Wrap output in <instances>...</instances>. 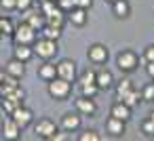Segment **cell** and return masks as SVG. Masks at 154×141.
I'll list each match as a JSON object with an SVG mask.
<instances>
[{"mask_svg": "<svg viewBox=\"0 0 154 141\" xmlns=\"http://www.w3.org/2000/svg\"><path fill=\"white\" fill-rule=\"evenodd\" d=\"M34 49V55H38L42 61H51L57 57L59 53V46H57V40H49V38H36V42L32 44Z\"/></svg>", "mask_w": 154, "mask_h": 141, "instance_id": "obj_1", "label": "cell"}, {"mask_svg": "<svg viewBox=\"0 0 154 141\" xmlns=\"http://www.w3.org/2000/svg\"><path fill=\"white\" fill-rule=\"evenodd\" d=\"M11 38H13V44H28V46H32L36 42V38H38V30H34L30 23L21 21L19 26H15Z\"/></svg>", "mask_w": 154, "mask_h": 141, "instance_id": "obj_2", "label": "cell"}, {"mask_svg": "<svg viewBox=\"0 0 154 141\" xmlns=\"http://www.w3.org/2000/svg\"><path fill=\"white\" fill-rule=\"evenodd\" d=\"M47 91H49L51 99H55V101H66V99L72 95V82H68V80L55 76L53 80H49Z\"/></svg>", "mask_w": 154, "mask_h": 141, "instance_id": "obj_3", "label": "cell"}, {"mask_svg": "<svg viewBox=\"0 0 154 141\" xmlns=\"http://www.w3.org/2000/svg\"><path fill=\"white\" fill-rule=\"evenodd\" d=\"M139 55L135 53V51H131V49H125V51H120L118 55H116V65H118V70L120 72H125V74H131V72H135L137 68H139Z\"/></svg>", "mask_w": 154, "mask_h": 141, "instance_id": "obj_4", "label": "cell"}, {"mask_svg": "<svg viewBox=\"0 0 154 141\" xmlns=\"http://www.w3.org/2000/svg\"><path fill=\"white\" fill-rule=\"evenodd\" d=\"M87 59H89L93 65H106L108 59H110V51H108L106 44L95 42V44H91V46L87 49Z\"/></svg>", "mask_w": 154, "mask_h": 141, "instance_id": "obj_5", "label": "cell"}, {"mask_svg": "<svg viewBox=\"0 0 154 141\" xmlns=\"http://www.w3.org/2000/svg\"><path fill=\"white\" fill-rule=\"evenodd\" d=\"M21 130H23V128H21L11 116L5 114L2 124H0V135H2V139H7V141H17V139H21Z\"/></svg>", "mask_w": 154, "mask_h": 141, "instance_id": "obj_6", "label": "cell"}, {"mask_svg": "<svg viewBox=\"0 0 154 141\" xmlns=\"http://www.w3.org/2000/svg\"><path fill=\"white\" fill-rule=\"evenodd\" d=\"M55 70H57V76L68 80V82H76V76H78V70H76V61L72 59H59L55 63Z\"/></svg>", "mask_w": 154, "mask_h": 141, "instance_id": "obj_7", "label": "cell"}, {"mask_svg": "<svg viewBox=\"0 0 154 141\" xmlns=\"http://www.w3.org/2000/svg\"><path fill=\"white\" fill-rule=\"evenodd\" d=\"M74 110L80 114V116H95L97 114V103L93 97H85V95H78L74 99Z\"/></svg>", "mask_w": 154, "mask_h": 141, "instance_id": "obj_8", "label": "cell"}, {"mask_svg": "<svg viewBox=\"0 0 154 141\" xmlns=\"http://www.w3.org/2000/svg\"><path fill=\"white\" fill-rule=\"evenodd\" d=\"M55 130H59V126H57L51 118H40V120L34 124V133H36V137H40V139H51V137L55 135Z\"/></svg>", "mask_w": 154, "mask_h": 141, "instance_id": "obj_9", "label": "cell"}, {"mask_svg": "<svg viewBox=\"0 0 154 141\" xmlns=\"http://www.w3.org/2000/svg\"><path fill=\"white\" fill-rule=\"evenodd\" d=\"M59 126H61L63 130H68V133H76V130H80V126H82V116H80L78 112H66V114L61 116Z\"/></svg>", "mask_w": 154, "mask_h": 141, "instance_id": "obj_10", "label": "cell"}, {"mask_svg": "<svg viewBox=\"0 0 154 141\" xmlns=\"http://www.w3.org/2000/svg\"><path fill=\"white\" fill-rule=\"evenodd\" d=\"M9 116H11V118H13L21 128H26V126H28V124H32V120H34V112H32L30 107H26L23 103H21V105H17V107L13 110V114H9Z\"/></svg>", "mask_w": 154, "mask_h": 141, "instance_id": "obj_11", "label": "cell"}, {"mask_svg": "<svg viewBox=\"0 0 154 141\" xmlns=\"http://www.w3.org/2000/svg\"><path fill=\"white\" fill-rule=\"evenodd\" d=\"M95 84H97L99 91H108V88H112V86H114V76H112V72H110L108 68H99V70H95Z\"/></svg>", "mask_w": 154, "mask_h": 141, "instance_id": "obj_12", "label": "cell"}, {"mask_svg": "<svg viewBox=\"0 0 154 141\" xmlns=\"http://www.w3.org/2000/svg\"><path fill=\"white\" fill-rule=\"evenodd\" d=\"M5 72H7V76H13V78H17V80H21V78L26 76V63L19 61V59H15V57H11V59L5 63Z\"/></svg>", "mask_w": 154, "mask_h": 141, "instance_id": "obj_13", "label": "cell"}, {"mask_svg": "<svg viewBox=\"0 0 154 141\" xmlns=\"http://www.w3.org/2000/svg\"><path fill=\"white\" fill-rule=\"evenodd\" d=\"M23 21H26V23H30L34 30H40V28L47 23V17L40 13V9H38V11H34V7H32V9L23 11Z\"/></svg>", "mask_w": 154, "mask_h": 141, "instance_id": "obj_14", "label": "cell"}, {"mask_svg": "<svg viewBox=\"0 0 154 141\" xmlns=\"http://www.w3.org/2000/svg\"><path fill=\"white\" fill-rule=\"evenodd\" d=\"M68 15V21L72 23V26H76V28H85L87 26V21H89V11L87 9H78V7H74L70 13H66Z\"/></svg>", "mask_w": 154, "mask_h": 141, "instance_id": "obj_15", "label": "cell"}, {"mask_svg": "<svg viewBox=\"0 0 154 141\" xmlns=\"http://www.w3.org/2000/svg\"><path fill=\"white\" fill-rule=\"evenodd\" d=\"M125 130H127V122H125V120H118V118H114V116H110V118L106 120V133H108V135H112V137H122Z\"/></svg>", "mask_w": 154, "mask_h": 141, "instance_id": "obj_16", "label": "cell"}, {"mask_svg": "<svg viewBox=\"0 0 154 141\" xmlns=\"http://www.w3.org/2000/svg\"><path fill=\"white\" fill-rule=\"evenodd\" d=\"M131 114H133V110H131L127 103H122V101H116V103L110 107V116H114V118H118V120H125V122L131 120Z\"/></svg>", "mask_w": 154, "mask_h": 141, "instance_id": "obj_17", "label": "cell"}, {"mask_svg": "<svg viewBox=\"0 0 154 141\" xmlns=\"http://www.w3.org/2000/svg\"><path fill=\"white\" fill-rule=\"evenodd\" d=\"M112 15L116 19H127L131 17V4L127 2V0H114L112 2Z\"/></svg>", "mask_w": 154, "mask_h": 141, "instance_id": "obj_18", "label": "cell"}, {"mask_svg": "<svg viewBox=\"0 0 154 141\" xmlns=\"http://www.w3.org/2000/svg\"><path fill=\"white\" fill-rule=\"evenodd\" d=\"M13 57L19 59V61H23V63H28V61L34 59V49L28 46V44H15V49H13Z\"/></svg>", "mask_w": 154, "mask_h": 141, "instance_id": "obj_19", "label": "cell"}, {"mask_svg": "<svg viewBox=\"0 0 154 141\" xmlns=\"http://www.w3.org/2000/svg\"><path fill=\"white\" fill-rule=\"evenodd\" d=\"M57 76V70H55V63L53 61H45L42 65H38V78H42L45 82L53 80Z\"/></svg>", "mask_w": 154, "mask_h": 141, "instance_id": "obj_20", "label": "cell"}, {"mask_svg": "<svg viewBox=\"0 0 154 141\" xmlns=\"http://www.w3.org/2000/svg\"><path fill=\"white\" fill-rule=\"evenodd\" d=\"M13 30H15L13 19L7 17V15H0V40H2V38H11L13 36Z\"/></svg>", "mask_w": 154, "mask_h": 141, "instance_id": "obj_21", "label": "cell"}, {"mask_svg": "<svg viewBox=\"0 0 154 141\" xmlns=\"http://www.w3.org/2000/svg\"><path fill=\"white\" fill-rule=\"evenodd\" d=\"M38 32H40V36H42V38H49V40H59L63 30H59V28H53V26H47V23H45Z\"/></svg>", "mask_w": 154, "mask_h": 141, "instance_id": "obj_22", "label": "cell"}, {"mask_svg": "<svg viewBox=\"0 0 154 141\" xmlns=\"http://www.w3.org/2000/svg\"><path fill=\"white\" fill-rule=\"evenodd\" d=\"M139 99H141V93H139V91H135V88H131V91H129V93H127V95H125L122 99H118V101L127 103V105H129V107L133 110V107H135V105L139 103Z\"/></svg>", "mask_w": 154, "mask_h": 141, "instance_id": "obj_23", "label": "cell"}, {"mask_svg": "<svg viewBox=\"0 0 154 141\" xmlns=\"http://www.w3.org/2000/svg\"><path fill=\"white\" fill-rule=\"evenodd\" d=\"M133 88V80H129V78H122L118 84H116V99H122L129 91Z\"/></svg>", "mask_w": 154, "mask_h": 141, "instance_id": "obj_24", "label": "cell"}, {"mask_svg": "<svg viewBox=\"0 0 154 141\" xmlns=\"http://www.w3.org/2000/svg\"><path fill=\"white\" fill-rule=\"evenodd\" d=\"M78 141H101V135L95 128H87L78 135Z\"/></svg>", "mask_w": 154, "mask_h": 141, "instance_id": "obj_25", "label": "cell"}, {"mask_svg": "<svg viewBox=\"0 0 154 141\" xmlns=\"http://www.w3.org/2000/svg\"><path fill=\"white\" fill-rule=\"evenodd\" d=\"M85 84H95V70H85L78 78V86H85Z\"/></svg>", "mask_w": 154, "mask_h": 141, "instance_id": "obj_26", "label": "cell"}, {"mask_svg": "<svg viewBox=\"0 0 154 141\" xmlns=\"http://www.w3.org/2000/svg\"><path fill=\"white\" fill-rule=\"evenodd\" d=\"M78 91H80V95H85V97H93V99L99 95L97 84H85V86H78Z\"/></svg>", "mask_w": 154, "mask_h": 141, "instance_id": "obj_27", "label": "cell"}, {"mask_svg": "<svg viewBox=\"0 0 154 141\" xmlns=\"http://www.w3.org/2000/svg\"><path fill=\"white\" fill-rule=\"evenodd\" d=\"M141 101H146V103L154 101V82H150V84H146L141 88Z\"/></svg>", "mask_w": 154, "mask_h": 141, "instance_id": "obj_28", "label": "cell"}, {"mask_svg": "<svg viewBox=\"0 0 154 141\" xmlns=\"http://www.w3.org/2000/svg\"><path fill=\"white\" fill-rule=\"evenodd\" d=\"M17 105H21V103H17V101H13V99H7V97H2V103H0V107L5 110V114H7V116H9V114H13V110H15Z\"/></svg>", "mask_w": 154, "mask_h": 141, "instance_id": "obj_29", "label": "cell"}, {"mask_svg": "<svg viewBox=\"0 0 154 141\" xmlns=\"http://www.w3.org/2000/svg\"><path fill=\"white\" fill-rule=\"evenodd\" d=\"M141 133H143L146 137H154V122H152L150 118L141 120Z\"/></svg>", "mask_w": 154, "mask_h": 141, "instance_id": "obj_30", "label": "cell"}, {"mask_svg": "<svg viewBox=\"0 0 154 141\" xmlns=\"http://www.w3.org/2000/svg\"><path fill=\"white\" fill-rule=\"evenodd\" d=\"M139 61H141V63L154 61V44H150V46H146V49H143V55L139 57Z\"/></svg>", "mask_w": 154, "mask_h": 141, "instance_id": "obj_31", "label": "cell"}, {"mask_svg": "<svg viewBox=\"0 0 154 141\" xmlns=\"http://www.w3.org/2000/svg\"><path fill=\"white\" fill-rule=\"evenodd\" d=\"M15 4H17V0H0V9H2L5 13H13Z\"/></svg>", "mask_w": 154, "mask_h": 141, "instance_id": "obj_32", "label": "cell"}, {"mask_svg": "<svg viewBox=\"0 0 154 141\" xmlns=\"http://www.w3.org/2000/svg\"><path fill=\"white\" fill-rule=\"evenodd\" d=\"M57 2V7L63 11V13H70L72 9H74V0H55Z\"/></svg>", "mask_w": 154, "mask_h": 141, "instance_id": "obj_33", "label": "cell"}, {"mask_svg": "<svg viewBox=\"0 0 154 141\" xmlns=\"http://www.w3.org/2000/svg\"><path fill=\"white\" fill-rule=\"evenodd\" d=\"M34 7V0H17V4H15V11H28V9H32Z\"/></svg>", "mask_w": 154, "mask_h": 141, "instance_id": "obj_34", "label": "cell"}, {"mask_svg": "<svg viewBox=\"0 0 154 141\" xmlns=\"http://www.w3.org/2000/svg\"><path fill=\"white\" fill-rule=\"evenodd\" d=\"M66 139H68V130L61 128V130H55V135H53L49 141H66Z\"/></svg>", "mask_w": 154, "mask_h": 141, "instance_id": "obj_35", "label": "cell"}, {"mask_svg": "<svg viewBox=\"0 0 154 141\" xmlns=\"http://www.w3.org/2000/svg\"><path fill=\"white\" fill-rule=\"evenodd\" d=\"M74 7H78V9H91L93 7V0H74Z\"/></svg>", "mask_w": 154, "mask_h": 141, "instance_id": "obj_36", "label": "cell"}, {"mask_svg": "<svg viewBox=\"0 0 154 141\" xmlns=\"http://www.w3.org/2000/svg\"><path fill=\"white\" fill-rule=\"evenodd\" d=\"M143 65H146V74L154 80V61H148V63H143Z\"/></svg>", "mask_w": 154, "mask_h": 141, "instance_id": "obj_37", "label": "cell"}, {"mask_svg": "<svg viewBox=\"0 0 154 141\" xmlns=\"http://www.w3.org/2000/svg\"><path fill=\"white\" fill-rule=\"evenodd\" d=\"M5 78H7V72H5V68H2V65H0V84L5 82Z\"/></svg>", "mask_w": 154, "mask_h": 141, "instance_id": "obj_38", "label": "cell"}, {"mask_svg": "<svg viewBox=\"0 0 154 141\" xmlns=\"http://www.w3.org/2000/svg\"><path fill=\"white\" fill-rule=\"evenodd\" d=\"M148 118H150V120H152V122H154V110H152V112H150V116H148Z\"/></svg>", "mask_w": 154, "mask_h": 141, "instance_id": "obj_39", "label": "cell"}, {"mask_svg": "<svg viewBox=\"0 0 154 141\" xmlns=\"http://www.w3.org/2000/svg\"><path fill=\"white\" fill-rule=\"evenodd\" d=\"M103 2H110V4H112V2H114V0H103Z\"/></svg>", "mask_w": 154, "mask_h": 141, "instance_id": "obj_40", "label": "cell"}, {"mask_svg": "<svg viewBox=\"0 0 154 141\" xmlns=\"http://www.w3.org/2000/svg\"><path fill=\"white\" fill-rule=\"evenodd\" d=\"M0 103H2V95H0Z\"/></svg>", "mask_w": 154, "mask_h": 141, "instance_id": "obj_41", "label": "cell"}]
</instances>
